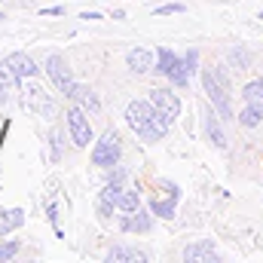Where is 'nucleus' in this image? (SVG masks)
Masks as SVG:
<instances>
[{"label":"nucleus","instance_id":"nucleus-27","mask_svg":"<svg viewBox=\"0 0 263 263\" xmlns=\"http://www.w3.org/2000/svg\"><path fill=\"white\" fill-rule=\"evenodd\" d=\"M260 18H263V12H260Z\"/></svg>","mask_w":263,"mask_h":263},{"label":"nucleus","instance_id":"nucleus-26","mask_svg":"<svg viewBox=\"0 0 263 263\" xmlns=\"http://www.w3.org/2000/svg\"><path fill=\"white\" fill-rule=\"evenodd\" d=\"M3 104H6V86L0 83V107H3Z\"/></svg>","mask_w":263,"mask_h":263},{"label":"nucleus","instance_id":"nucleus-2","mask_svg":"<svg viewBox=\"0 0 263 263\" xmlns=\"http://www.w3.org/2000/svg\"><path fill=\"white\" fill-rule=\"evenodd\" d=\"M202 86H205V95H208V101L214 104V110L223 117V123H230V120H233V104H230V83H227V73H220V67H205Z\"/></svg>","mask_w":263,"mask_h":263},{"label":"nucleus","instance_id":"nucleus-10","mask_svg":"<svg viewBox=\"0 0 263 263\" xmlns=\"http://www.w3.org/2000/svg\"><path fill=\"white\" fill-rule=\"evenodd\" d=\"M153 227V220H150V214L147 211H132V214H123V220H120V230L123 233H147Z\"/></svg>","mask_w":263,"mask_h":263},{"label":"nucleus","instance_id":"nucleus-9","mask_svg":"<svg viewBox=\"0 0 263 263\" xmlns=\"http://www.w3.org/2000/svg\"><path fill=\"white\" fill-rule=\"evenodd\" d=\"M181 257H184V260H211V263L220 260V254L214 251V242H208V239H202V242H193V245H187V248L181 251Z\"/></svg>","mask_w":263,"mask_h":263},{"label":"nucleus","instance_id":"nucleus-15","mask_svg":"<svg viewBox=\"0 0 263 263\" xmlns=\"http://www.w3.org/2000/svg\"><path fill=\"white\" fill-rule=\"evenodd\" d=\"M6 62L12 65V70H15V73H18L22 80H25V77H37V65H34V62H31L28 55H22V52H12V55H9Z\"/></svg>","mask_w":263,"mask_h":263},{"label":"nucleus","instance_id":"nucleus-14","mask_svg":"<svg viewBox=\"0 0 263 263\" xmlns=\"http://www.w3.org/2000/svg\"><path fill=\"white\" fill-rule=\"evenodd\" d=\"M114 208H120L123 214H132V211H138V208H141V199H138L135 190L120 187V190H117V199H114Z\"/></svg>","mask_w":263,"mask_h":263},{"label":"nucleus","instance_id":"nucleus-3","mask_svg":"<svg viewBox=\"0 0 263 263\" xmlns=\"http://www.w3.org/2000/svg\"><path fill=\"white\" fill-rule=\"evenodd\" d=\"M22 95H25V107H34L43 117H55V104L43 95V89L34 83V77H25L22 80Z\"/></svg>","mask_w":263,"mask_h":263},{"label":"nucleus","instance_id":"nucleus-24","mask_svg":"<svg viewBox=\"0 0 263 263\" xmlns=\"http://www.w3.org/2000/svg\"><path fill=\"white\" fill-rule=\"evenodd\" d=\"M65 6H52V9H40V15H62Z\"/></svg>","mask_w":263,"mask_h":263},{"label":"nucleus","instance_id":"nucleus-20","mask_svg":"<svg viewBox=\"0 0 263 263\" xmlns=\"http://www.w3.org/2000/svg\"><path fill=\"white\" fill-rule=\"evenodd\" d=\"M107 260L110 263H120V260H144V254H138V248H110L107 251Z\"/></svg>","mask_w":263,"mask_h":263},{"label":"nucleus","instance_id":"nucleus-13","mask_svg":"<svg viewBox=\"0 0 263 263\" xmlns=\"http://www.w3.org/2000/svg\"><path fill=\"white\" fill-rule=\"evenodd\" d=\"M126 65H129L135 73H144V70L153 67V52H150V49H132L129 55H126Z\"/></svg>","mask_w":263,"mask_h":263},{"label":"nucleus","instance_id":"nucleus-23","mask_svg":"<svg viewBox=\"0 0 263 263\" xmlns=\"http://www.w3.org/2000/svg\"><path fill=\"white\" fill-rule=\"evenodd\" d=\"M15 251H18V242H3L0 245V260H12Z\"/></svg>","mask_w":263,"mask_h":263},{"label":"nucleus","instance_id":"nucleus-5","mask_svg":"<svg viewBox=\"0 0 263 263\" xmlns=\"http://www.w3.org/2000/svg\"><path fill=\"white\" fill-rule=\"evenodd\" d=\"M120 153H123V150H120V138H117L114 132H107V135L95 144V150H92V162L107 168V165H117V162H120Z\"/></svg>","mask_w":263,"mask_h":263},{"label":"nucleus","instance_id":"nucleus-7","mask_svg":"<svg viewBox=\"0 0 263 263\" xmlns=\"http://www.w3.org/2000/svg\"><path fill=\"white\" fill-rule=\"evenodd\" d=\"M46 73H49V80L55 83L59 92H65V95L73 92V73H70V67L65 65L62 55H46Z\"/></svg>","mask_w":263,"mask_h":263},{"label":"nucleus","instance_id":"nucleus-17","mask_svg":"<svg viewBox=\"0 0 263 263\" xmlns=\"http://www.w3.org/2000/svg\"><path fill=\"white\" fill-rule=\"evenodd\" d=\"M22 223H25V211H22V208L3 211V214H0V236L9 233V230H15V227H22Z\"/></svg>","mask_w":263,"mask_h":263},{"label":"nucleus","instance_id":"nucleus-4","mask_svg":"<svg viewBox=\"0 0 263 263\" xmlns=\"http://www.w3.org/2000/svg\"><path fill=\"white\" fill-rule=\"evenodd\" d=\"M150 104L162 114V120H165L168 126L181 117V101H178V95H175L172 89H153V92H150Z\"/></svg>","mask_w":263,"mask_h":263},{"label":"nucleus","instance_id":"nucleus-8","mask_svg":"<svg viewBox=\"0 0 263 263\" xmlns=\"http://www.w3.org/2000/svg\"><path fill=\"white\" fill-rule=\"evenodd\" d=\"M196 67H199V52L196 49H190V52H184V55L178 59V65H175V70L168 73V80H172L175 86H187L190 77L196 73Z\"/></svg>","mask_w":263,"mask_h":263},{"label":"nucleus","instance_id":"nucleus-28","mask_svg":"<svg viewBox=\"0 0 263 263\" xmlns=\"http://www.w3.org/2000/svg\"><path fill=\"white\" fill-rule=\"evenodd\" d=\"M0 18H3V15H0Z\"/></svg>","mask_w":263,"mask_h":263},{"label":"nucleus","instance_id":"nucleus-6","mask_svg":"<svg viewBox=\"0 0 263 263\" xmlns=\"http://www.w3.org/2000/svg\"><path fill=\"white\" fill-rule=\"evenodd\" d=\"M67 132H70V141H73L77 147H89V144H92V129H89V123H86L80 104H73V107L67 110Z\"/></svg>","mask_w":263,"mask_h":263},{"label":"nucleus","instance_id":"nucleus-16","mask_svg":"<svg viewBox=\"0 0 263 263\" xmlns=\"http://www.w3.org/2000/svg\"><path fill=\"white\" fill-rule=\"evenodd\" d=\"M242 98H245V104H251V107L263 110V77L260 80H251V83L242 89Z\"/></svg>","mask_w":263,"mask_h":263},{"label":"nucleus","instance_id":"nucleus-1","mask_svg":"<svg viewBox=\"0 0 263 263\" xmlns=\"http://www.w3.org/2000/svg\"><path fill=\"white\" fill-rule=\"evenodd\" d=\"M126 123L144 144H153L168 132V123L162 120V114L150 101H132L126 107Z\"/></svg>","mask_w":263,"mask_h":263},{"label":"nucleus","instance_id":"nucleus-21","mask_svg":"<svg viewBox=\"0 0 263 263\" xmlns=\"http://www.w3.org/2000/svg\"><path fill=\"white\" fill-rule=\"evenodd\" d=\"M0 83H3V86H15V83H22V77L12 70L9 62H0Z\"/></svg>","mask_w":263,"mask_h":263},{"label":"nucleus","instance_id":"nucleus-11","mask_svg":"<svg viewBox=\"0 0 263 263\" xmlns=\"http://www.w3.org/2000/svg\"><path fill=\"white\" fill-rule=\"evenodd\" d=\"M70 98H73V101H77L86 114H101V101H98V95H95L89 86H73Z\"/></svg>","mask_w":263,"mask_h":263},{"label":"nucleus","instance_id":"nucleus-18","mask_svg":"<svg viewBox=\"0 0 263 263\" xmlns=\"http://www.w3.org/2000/svg\"><path fill=\"white\" fill-rule=\"evenodd\" d=\"M175 199H150V211H153L156 217H165V220H168V217H175V208H178Z\"/></svg>","mask_w":263,"mask_h":263},{"label":"nucleus","instance_id":"nucleus-22","mask_svg":"<svg viewBox=\"0 0 263 263\" xmlns=\"http://www.w3.org/2000/svg\"><path fill=\"white\" fill-rule=\"evenodd\" d=\"M175 12H187V6L184 3H162L153 9V15H175Z\"/></svg>","mask_w":263,"mask_h":263},{"label":"nucleus","instance_id":"nucleus-25","mask_svg":"<svg viewBox=\"0 0 263 263\" xmlns=\"http://www.w3.org/2000/svg\"><path fill=\"white\" fill-rule=\"evenodd\" d=\"M83 18L86 22H95V18H101V12H83Z\"/></svg>","mask_w":263,"mask_h":263},{"label":"nucleus","instance_id":"nucleus-12","mask_svg":"<svg viewBox=\"0 0 263 263\" xmlns=\"http://www.w3.org/2000/svg\"><path fill=\"white\" fill-rule=\"evenodd\" d=\"M220 114H211V110H205V132H208V138H211V144L214 147H220V150H227V135H223V126H220V120H217Z\"/></svg>","mask_w":263,"mask_h":263},{"label":"nucleus","instance_id":"nucleus-19","mask_svg":"<svg viewBox=\"0 0 263 263\" xmlns=\"http://www.w3.org/2000/svg\"><path fill=\"white\" fill-rule=\"evenodd\" d=\"M239 123H242L245 129H257V126L263 123V110L251 107V104H245V107L239 110Z\"/></svg>","mask_w":263,"mask_h":263}]
</instances>
